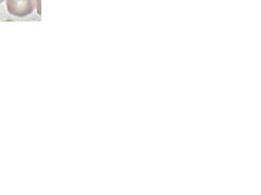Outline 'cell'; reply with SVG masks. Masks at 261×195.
Returning <instances> with one entry per match:
<instances>
[{"instance_id": "obj_1", "label": "cell", "mask_w": 261, "mask_h": 195, "mask_svg": "<svg viewBox=\"0 0 261 195\" xmlns=\"http://www.w3.org/2000/svg\"><path fill=\"white\" fill-rule=\"evenodd\" d=\"M35 9L34 0H7V10L11 15L24 18Z\"/></svg>"}, {"instance_id": "obj_2", "label": "cell", "mask_w": 261, "mask_h": 195, "mask_svg": "<svg viewBox=\"0 0 261 195\" xmlns=\"http://www.w3.org/2000/svg\"><path fill=\"white\" fill-rule=\"evenodd\" d=\"M5 2V0H0V4H2V3H4Z\"/></svg>"}]
</instances>
